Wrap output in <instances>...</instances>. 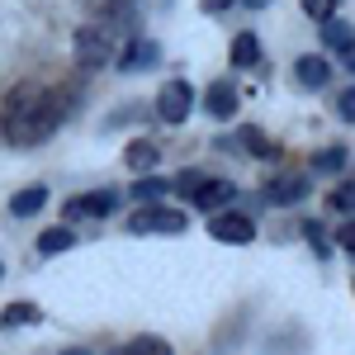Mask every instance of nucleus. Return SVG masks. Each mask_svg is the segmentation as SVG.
Returning <instances> with one entry per match:
<instances>
[{
  "mask_svg": "<svg viewBox=\"0 0 355 355\" xmlns=\"http://www.w3.org/2000/svg\"><path fill=\"white\" fill-rule=\"evenodd\" d=\"M346 166V147L341 142H331V147H322V152H313V171H322V175H336Z\"/></svg>",
  "mask_w": 355,
  "mask_h": 355,
  "instance_id": "6ab92c4d",
  "label": "nucleus"
},
{
  "mask_svg": "<svg viewBox=\"0 0 355 355\" xmlns=\"http://www.w3.org/2000/svg\"><path fill=\"white\" fill-rule=\"evenodd\" d=\"M194 110V90L185 81H166L162 95H157V119H166V123H185Z\"/></svg>",
  "mask_w": 355,
  "mask_h": 355,
  "instance_id": "423d86ee",
  "label": "nucleus"
},
{
  "mask_svg": "<svg viewBox=\"0 0 355 355\" xmlns=\"http://www.w3.org/2000/svg\"><path fill=\"white\" fill-rule=\"evenodd\" d=\"M162 62V48L152 43V38H133L123 53H119V71L123 76H133V71H147V67H157Z\"/></svg>",
  "mask_w": 355,
  "mask_h": 355,
  "instance_id": "6e6552de",
  "label": "nucleus"
},
{
  "mask_svg": "<svg viewBox=\"0 0 355 355\" xmlns=\"http://www.w3.org/2000/svg\"><path fill=\"white\" fill-rule=\"evenodd\" d=\"M62 355H90V351H81V346H76V351H62Z\"/></svg>",
  "mask_w": 355,
  "mask_h": 355,
  "instance_id": "c756f323",
  "label": "nucleus"
},
{
  "mask_svg": "<svg viewBox=\"0 0 355 355\" xmlns=\"http://www.w3.org/2000/svg\"><path fill=\"white\" fill-rule=\"evenodd\" d=\"M336 114L355 123V85H351V90H341V100H336Z\"/></svg>",
  "mask_w": 355,
  "mask_h": 355,
  "instance_id": "393cba45",
  "label": "nucleus"
},
{
  "mask_svg": "<svg viewBox=\"0 0 355 355\" xmlns=\"http://www.w3.org/2000/svg\"><path fill=\"white\" fill-rule=\"evenodd\" d=\"M62 100L43 85H15L10 100H5V142L10 147H33V142H48L62 128Z\"/></svg>",
  "mask_w": 355,
  "mask_h": 355,
  "instance_id": "f257e3e1",
  "label": "nucleus"
},
{
  "mask_svg": "<svg viewBox=\"0 0 355 355\" xmlns=\"http://www.w3.org/2000/svg\"><path fill=\"white\" fill-rule=\"evenodd\" d=\"M123 162H128V171H137V175H147L152 166L162 162V147H157V142H133V147L123 152Z\"/></svg>",
  "mask_w": 355,
  "mask_h": 355,
  "instance_id": "2eb2a0df",
  "label": "nucleus"
},
{
  "mask_svg": "<svg viewBox=\"0 0 355 355\" xmlns=\"http://www.w3.org/2000/svg\"><path fill=\"white\" fill-rule=\"evenodd\" d=\"M303 194H308V175H275V180H266V199L270 204H299Z\"/></svg>",
  "mask_w": 355,
  "mask_h": 355,
  "instance_id": "9b49d317",
  "label": "nucleus"
},
{
  "mask_svg": "<svg viewBox=\"0 0 355 355\" xmlns=\"http://www.w3.org/2000/svg\"><path fill=\"white\" fill-rule=\"evenodd\" d=\"M223 147H242L246 157H275V152H279V147H275V142L261 133V128H242L237 137H227Z\"/></svg>",
  "mask_w": 355,
  "mask_h": 355,
  "instance_id": "f8f14e48",
  "label": "nucleus"
},
{
  "mask_svg": "<svg viewBox=\"0 0 355 355\" xmlns=\"http://www.w3.org/2000/svg\"><path fill=\"white\" fill-rule=\"evenodd\" d=\"M341 62H346V71H351V76H355V43H351V48H346V53H341Z\"/></svg>",
  "mask_w": 355,
  "mask_h": 355,
  "instance_id": "cd10ccee",
  "label": "nucleus"
},
{
  "mask_svg": "<svg viewBox=\"0 0 355 355\" xmlns=\"http://www.w3.org/2000/svg\"><path fill=\"white\" fill-rule=\"evenodd\" d=\"M110 355H171V346H166L162 336H137L128 346H114Z\"/></svg>",
  "mask_w": 355,
  "mask_h": 355,
  "instance_id": "a211bd4d",
  "label": "nucleus"
},
{
  "mask_svg": "<svg viewBox=\"0 0 355 355\" xmlns=\"http://www.w3.org/2000/svg\"><path fill=\"white\" fill-rule=\"evenodd\" d=\"M43 313H38V303H10L5 313H0V327H28V322H38Z\"/></svg>",
  "mask_w": 355,
  "mask_h": 355,
  "instance_id": "f3484780",
  "label": "nucleus"
},
{
  "mask_svg": "<svg viewBox=\"0 0 355 355\" xmlns=\"http://www.w3.org/2000/svg\"><path fill=\"white\" fill-rule=\"evenodd\" d=\"M71 57H76V67H81V71H100L105 62H114L110 28H95V24L76 28V38H71Z\"/></svg>",
  "mask_w": 355,
  "mask_h": 355,
  "instance_id": "7ed1b4c3",
  "label": "nucleus"
},
{
  "mask_svg": "<svg viewBox=\"0 0 355 355\" xmlns=\"http://www.w3.org/2000/svg\"><path fill=\"white\" fill-rule=\"evenodd\" d=\"M336 242H341V246L355 256V223H351V227H341V237H336Z\"/></svg>",
  "mask_w": 355,
  "mask_h": 355,
  "instance_id": "a878e982",
  "label": "nucleus"
},
{
  "mask_svg": "<svg viewBox=\"0 0 355 355\" xmlns=\"http://www.w3.org/2000/svg\"><path fill=\"white\" fill-rule=\"evenodd\" d=\"M0 279H5V266H0Z\"/></svg>",
  "mask_w": 355,
  "mask_h": 355,
  "instance_id": "7c9ffc66",
  "label": "nucleus"
},
{
  "mask_svg": "<svg viewBox=\"0 0 355 355\" xmlns=\"http://www.w3.org/2000/svg\"><path fill=\"white\" fill-rule=\"evenodd\" d=\"M114 204H119V194L114 190H95V194H81V199H67V218H110Z\"/></svg>",
  "mask_w": 355,
  "mask_h": 355,
  "instance_id": "0eeeda50",
  "label": "nucleus"
},
{
  "mask_svg": "<svg viewBox=\"0 0 355 355\" xmlns=\"http://www.w3.org/2000/svg\"><path fill=\"white\" fill-rule=\"evenodd\" d=\"M232 199H237V185L223 180V175H199V185L190 190V204H194V209H204V214H223Z\"/></svg>",
  "mask_w": 355,
  "mask_h": 355,
  "instance_id": "20e7f679",
  "label": "nucleus"
},
{
  "mask_svg": "<svg viewBox=\"0 0 355 355\" xmlns=\"http://www.w3.org/2000/svg\"><path fill=\"white\" fill-rule=\"evenodd\" d=\"M327 204L336 209V214H351V218H355V180H351V185H341V190H331Z\"/></svg>",
  "mask_w": 355,
  "mask_h": 355,
  "instance_id": "4be33fe9",
  "label": "nucleus"
},
{
  "mask_svg": "<svg viewBox=\"0 0 355 355\" xmlns=\"http://www.w3.org/2000/svg\"><path fill=\"white\" fill-rule=\"evenodd\" d=\"M71 242H76L71 227H48V232L38 237V251H43V256H57V251H71Z\"/></svg>",
  "mask_w": 355,
  "mask_h": 355,
  "instance_id": "aec40b11",
  "label": "nucleus"
},
{
  "mask_svg": "<svg viewBox=\"0 0 355 355\" xmlns=\"http://www.w3.org/2000/svg\"><path fill=\"white\" fill-rule=\"evenodd\" d=\"M237 5H251V10H266L270 0H237Z\"/></svg>",
  "mask_w": 355,
  "mask_h": 355,
  "instance_id": "c85d7f7f",
  "label": "nucleus"
},
{
  "mask_svg": "<svg viewBox=\"0 0 355 355\" xmlns=\"http://www.w3.org/2000/svg\"><path fill=\"white\" fill-rule=\"evenodd\" d=\"M204 110H209V119L227 123V119L237 114V85H232V81H214V85H209V95H204Z\"/></svg>",
  "mask_w": 355,
  "mask_h": 355,
  "instance_id": "1a4fd4ad",
  "label": "nucleus"
},
{
  "mask_svg": "<svg viewBox=\"0 0 355 355\" xmlns=\"http://www.w3.org/2000/svg\"><path fill=\"white\" fill-rule=\"evenodd\" d=\"M166 190H171V185H166V180H157V175H137L133 199H137V204H162Z\"/></svg>",
  "mask_w": 355,
  "mask_h": 355,
  "instance_id": "412c9836",
  "label": "nucleus"
},
{
  "mask_svg": "<svg viewBox=\"0 0 355 355\" xmlns=\"http://www.w3.org/2000/svg\"><path fill=\"white\" fill-rule=\"evenodd\" d=\"M209 237L227 246H246V242H256V223L246 214H209Z\"/></svg>",
  "mask_w": 355,
  "mask_h": 355,
  "instance_id": "39448f33",
  "label": "nucleus"
},
{
  "mask_svg": "<svg viewBox=\"0 0 355 355\" xmlns=\"http://www.w3.org/2000/svg\"><path fill=\"white\" fill-rule=\"evenodd\" d=\"M128 232L133 237H180L185 232V214L180 209H166V204H142L133 209V218H128Z\"/></svg>",
  "mask_w": 355,
  "mask_h": 355,
  "instance_id": "f03ea898",
  "label": "nucleus"
},
{
  "mask_svg": "<svg viewBox=\"0 0 355 355\" xmlns=\"http://www.w3.org/2000/svg\"><path fill=\"white\" fill-rule=\"evenodd\" d=\"M43 204H48V185H28V190H19L10 199V214H15V218H33Z\"/></svg>",
  "mask_w": 355,
  "mask_h": 355,
  "instance_id": "ddd939ff",
  "label": "nucleus"
},
{
  "mask_svg": "<svg viewBox=\"0 0 355 355\" xmlns=\"http://www.w3.org/2000/svg\"><path fill=\"white\" fill-rule=\"evenodd\" d=\"M227 57H232V67H237V71L256 67V62H261V43H256V33H237V38H232V48H227Z\"/></svg>",
  "mask_w": 355,
  "mask_h": 355,
  "instance_id": "4468645a",
  "label": "nucleus"
},
{
  "mask_svg": "<svg viewBox=\"0 0 355 355\" xmlns=\"http://www.w3.org/2000/svg\"><path fill=\"white\" fill-rule=\"evenodd\" d=\"M294 76H299L303 90H322V85L331 81V62H327V57H318V53H308V57L294 62Z\"/></svg>",
  "mask_w": 355,
  "mask_h": 355,
  "instance_id": "9d476101",
  "label": "nucleus"
},
{
  "mask_svg": "<svg viewBox=\"0 0 355 355\" xmlns=\"http://www.w3.org/2000/svg\"><path fill=\"white\" fill-rule=\"evenodd\" d=\"M322 43H327L331 53H346V48L355 43V28L346 24V19H336V15H331V19H322Z\"/></svg>",
  "mask_w": 355,
  "mask_h": 355,
  "instance_id": "dca6fc26",
  "label": "nucleus"
},
{
  "mask_svg": "<svg viewBox=\"0 0 355 355\" xmlns=\"http://www.w3.org/2000/svg\"><path fill=\"white\" fill-rule=\"evenodd\" d=\"M303 10H308L313 19H331V15H336V0H303Z\"/></svg>",
  "mask_w": 355,
  "mask_h": 355,
  "instance_id": "b1692460",
  "label": "nucleus"
},
{
  "mask_svg": "<svg viewBox=\"0 0 355 355\" xmlns=\"http://www.w3.org/2000/svg\"><path fill=\"white\" fill-rule=\"evenodd\" d=\"M227 5H237V0H204V10H209V15H223Z\"/></svg>",
  "mask_w": 355,
  "mask_h": 355,
  "instance_id": "bb28decb",
  "label": "nucleus"
},
{
  "mask_svg": "<svg viewBox=\"0 0 355 355\" xmlns=\"http://www.w3.org/2000/svg\"><path fill=\"white\" fill-rule=\"evenodd\" d=\"M303 237H308V246H313V251H318L322 261H327V256H331V242H327V232H322L318 223H303Z\"/></svg>",
  "mask_w": 355,
  "mask_h": 355,
  "instance_id": "5701e85b",
  "label": "nucleus"
}]
</instances>
